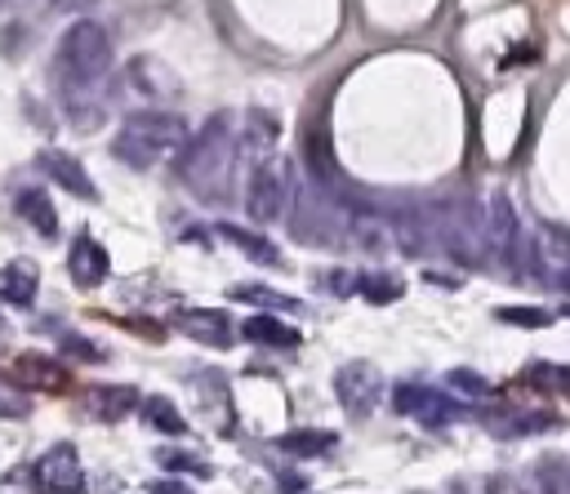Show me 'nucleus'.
I'll use <instances>...</instances> for the list:
<instances>
[{
    "label": "nucleus",
    "instance_id": "nucleus-7",
    "mask_svg": "<svg viewBox=\"0 0 570 494\" xmlns=\"http://www.w3.org/2000/svg\"><path fill=\"white\" fill-rule=\"evenodd\" d=\"M334 396H338L343 414L365 418V414L383 401V374H379V365H370V360H347V365H338V374H334Z\"/></svg>",
    "mask_w": 570,
    "mask_h": 494
},
{
    "label": "nucleus",
    "instance_id": "nucleus-6",
    "mask_svg": "<svg viewBox=\"0 0 570 494\" xmlns=\"http://www.w3.org/2000/svg\"><path fill=\"white\" fill-rule=\"evenodd\" d=\"M392 409L405 414V418H414V423H423V427H432V432L445 427V423H454L463 414V405L454 396L432 392L423 383H396L392 387Z\"/></svg>",
    "mask_w": 570,
    "mask_h": 494
},
{
    "label": "nucleus",
    "instance_id": "nucleus-2",
    "mask_svg": "<svg viewBox=\"0 0 570 494\" xmlns=\"http://www.w3.org/2000/svg\"><path fill=\"white\" fill-rule=\"evenodd\" d=\"M232 156H236V142H232V120L227 116H214L200 125L196 138L183 142V151L174 156L178 160V178L196 191V196H214L223 191L227 174H232Z\"/></svg>",
    "mask_w": 570,
    "mask_h": 494
},
{
    "label": "nucleus",
    "instance_id": "nucleus-10",
    "mask_svg": "<svg viewBox=\"0 0 570 494\" xmlns=\"http://www.w3.org/2000/svg\"><path fill=\"white\" fill-rule=\"evenodd\" d=\"M174 329L196 338V343H205V347H218V352L236 343L232 316L218 312V307H183V312H174Z\"/></svg>",
    "mask_w": 570,
    "mask_h": 494
},
{
    "label": "nucleus",
    "instance_id": "nucleus-5",
    "mask_svg": "<svg viewBox=\"0 0 570 494\" xmlns=\"http://www.w3.org/2000/svg\"><path fill=\"white\" fill-rule=\"evenodd\" d=\"M481 231H485V249L508 267V271H525V245H521V218H517V205L494 191L490 196V209L481 218Z\"/></svg>",
    "mask_w": 570,
    "mask_h": 494
},
{
    "label": "nucleus",
    "instance_id": "nucleus-33",
    "mask_svg": "<svg viewBox=\"0 0 570 494\" xmlns=\"http://www.w3.org/2000/svg\"><path fill=\"white\" fill-rule=\"evenodd\" d=\"M94 0H49V9H62V13H71V9H89Z\"/></svg>",
    "mask_w": 570,
    "mask_h": 494
},
{
    "label": "nucleus",
    "instance_id": "nucleus-28",
    "mask_svg": "<svg viewBox=\"0 0 570 494\" xmlns=\"http://www.w3.org/2000/svg\"><path fill=\"white\" fill-rule=\"evenodd\" d=\"M445 387L459 392V396H476V401L490 396V383H485L476 369H450V374H445Z\"/></svg>",
    "mask_w": 570,
    "mask_h": 494
},
{
    "label": "nucleus",
    "instance_id": "nucleus-24",
    "mask_svg": "<svg viewBox=\"0 0 570 494\" xmlns=\"http://www.w3.org/2000/svg\"><path fill=\"white\" fill-rule=\"evenodd\" d=\"M272 142H276V120H272L267 111H249V125H245V147H249L254 156H263V160H267Z\"/></svg>",
    "mask_w": 570,
    "mask_h": 494
},
{
    "label": "nucleus",
    "instance_id": "nucleus-34",
    "mask_svg": "<svg viewBox=\"0 0 570 494\" xmlns=\"http://www.w3.org/2000/svg\"><path fill=\"white\" fill-rule=\"evenodd\" d=\"M557 285L570 294V254H561V267H557Z\"/></svg>",
    "mask_w": 570,
    "mask_h": 494
},
{
    "label": "nucleus",
    "instance_id": "nucleus-25",
    "mask_svg": "<svg viewBox=\"0 0 570 494\" xmlns=\"http://www.w3.org/2000/svg\"><path fill=\"white\" fill-rule=\"evenodd\" d=\"M156 463L169 467L174 476H214V467L200 454H187V449H156Z\"/></svg>",
    "mask_w": 570,
    "mask_h": 494
},
{
    "label": "nucleus",
    "instance_id": "nucleus-16",
    "mask_svg": "<svg viewBox=\"0 0 570 494\" xmlns=\"http://www.w3.org/2000/svg\"><path fill=\"white\" fill-rule=\"evenodd\" d=\"M85 409H89L94 418H102V423H116V418H125V414H134V409H138V392H134V387H125V383L89 387V392H85Z\"/></svg>",
    "mask_w": 570,
    "mask_h": 494
},
{
    "label": "nucleus",
    "instance_id": "nucleus-4",
    "mask_svg": "<svg viewBox=\"0 0 570 494\" xmlns=\"http://www.w3.org/2000/svg\"><path fill=\"white\" fill-rule=\"evenodd\" d=\"M289 200H294V169L281 156H267L249 174V187H245V214H249V223H281L285 209H289Z\"/></svg>",
    "mask_w": 570,
    "mask_h": 494
},
{
    "label": "nucleus",
    "instance_id": "nucleus-19",
    "mask_svg": "<svg viewBox=\"0 0 570 494\" xmlns=\"http://www.w3.org/2000/svg\"><path fill=\"white\" fill-rule=\"evenodd\" d=\"M138 414L151 432H165V436H183L187 432V418L178 414V405L169 396H142L138 401Z\"/></svg>",
    "mask_w": 570,
    "mask_h": 494
},
{
    "label": "nucleus",
    "instance_id": "nucleus-15",
    "mask_svg": "<svg viewBox=\"0 0 570 494\" xmlns=\"http://www.w3.org/2000/svg\"><path fill=\"white\" fill-rule=\"evenodd\" d=\"M227 245H236L249 263H258V267H285V258H281V249L267 240V236H258V231H249V227H236V223H218L214 227Z\"/></svg>",
    "mask_w": 570,
    "mask_h": 494
},
{
    "label": "nucleus",
    "instance_id": "nucleus-35",
    "mask_svg": "<svg viewBox=\"0 0 570 494\" xmlns=\"http://www.w3.org/2000/svg\"><path fill=\"white\" fill-rule=\"evenodd\" d=\"M13 4H22V0H0V9H13Z\"/></svg>",
    "mask_w": 570,
    "mask_h": 494
},
{
    "label": "nucleus",
    "instance_id": "nucleus-17",
    "mask_svg": "<svg viewBox=\"0 0 570 494\" xmlns=\"http://www.w3.org/2000/svg\"><path fill=\"white\" fill-rule=\"evenodd\" d=\"M36 289H40V271L31 267V263H4L0 267V303H9V307H27V303H36Z\"/></svg>",
    "mask_w": 570,
    "mask_h": 494
},
{
    "label": "nucleus",
    "instance_id": "nucleus-31",
    "mask_svg": "<svg viewBox=\"0 0 570 494\" xmlns=\"http://www.w3.org/2000/svg\"><path fill=\"white\" fill-rule=\"evenodd\" d=\"M62 352H67V356H80L85 365H98V360H102V352H98L89 338H80V334H62Z\"/></svg>",
    "mask_w": 570,
    "mask_h": 494
},
{
    "label": "nucleus",
    "instance_id": "nucleus-18",
    "mask_svg": "<svg viewBox=\"0 0 570 494\" xmlns=\"http://www.w3.org/2000/svg\"><path fill=\"white\" fill-rule=\"evenodd\" d=\"M240 334L249 343H258V347H298V329L285 325V320H276V316H249L240 325Z\"/></svg>",
    "mask_w": 570,
    "mask_h": 494
},
{
    "label": "nucleus",
    "instance_id": "nucleus-22",
    "mask_svg": "<svg viewBox=\"0 0 570 494\" xmlns=\"http://www.w3.org/2000/svg\"><path fill=\"white\" fill-rule=\"evenodd\" d=\"M227 298L249 303V307H267V312H298V303H294L289 294H276V289H267V285H232Z\"/></svg>",
    "mask_w": 570,
    "mask_h": 494
},
{
    "label": "nucleus",
    "instance_id": "nucleus-14",
    "mask_svg": "<svg viewBox=\"0 0 570 494\" xmlns=\"http://www.w3.org/2000/svg\"><path fill=\"white\" fill-rule=\"evenodd\" d=\"M13 209H18V218H22L36 236H45V240L58 236V209H53V200H49L45 187H22V191L13 196Z\"/></svg>",
    "mask_w": 570,
    "mask_h": 494
},
{
    "label": "nucleus",
    "instance_id": "nucleus-23",
    "mask_svg": "<svg viewBox=\"0 0 570 494\" xmlns=\"http://www.w3.org/2000/svg\"><path fill=\"white\" fill-rule=\"evenodd\" d=\"M401 289H405L401 276H392V271H361L356 276V294L370 298V303H396Z\"/></svg>",
    "mask_w": 570,
    "mask_h": 494
},
{
    "label": "nucleus",
    "instance_id": "nucleus-8",
    "mask_svg": "<svg viewBox=\"0 0 570 494\" xmlns=\"http://www.w3.org/2000/svg\"><path fill=\"white\" fill-rule=\"evenodd\" d=\"M31 472H36L40 494H80V490H85L80 454H76V445H67V441L49 445V449L31 463Z\"/></svg>",
    "mask_w": 570,
    "mask_h": 494
},
{
    "label": "nucleus",
    "instance_id": "nucleus-21",
    "mask_svg": "<svg viewBox=\"0 0 570 494\" xmlns=\"http://www.w3.org/2000/svg\"><path fill=\"white\" fill-rule=\"evenodd\" d=\"M566 485H570V458L543 454L534 463V472H530V490L534 494H566Z\"/></svg>",
    "mask_w": 570,
    "mask_h": 494
},
{
    "label": "nucleus",
    "instance_id": "nucleus-36",
    "mask_svg": "<svg viewBox=\"0 0 570 494\" xmlns=\"http://www.w3.org/2000/svg\"><path fill=\"white\" fill-rule=\"evenodd\" d=\"M566 494H570V485H566Z\"/></svg>",
    "mask_w": 570,
    "mask_h": 494
},
{
    "label": "nucleus",
    "instance_id": "nucleus-3",
    "mask_svg": "<svg viewBox=\"0 0 570 494\" xmlns=\"http://www.w3.org/2000/svg\"><path fill=\"white\" fill-rule=\"evenodd\" d=\"M111 67V36L102 22L94 18H80L62 31L58 40V76L67 85V93H80V89H94Z\"/></svg>",
    "mask_w": 570,
    "mask_h": 494
},
{
    "label": "nucleus",
    "instance_id": "nucleus-11",
    "mask_svg": "<svg viewBox=\"0 0 570 494\" xmlns=\"http://www.w3.org/2000/svg\"><path fill=\"white\" fill-rule=\"evenodd\" d=\"M107 267H111V258H107V249H102L94 236H76V240H71V254H67V276H71L80 289L102 285V280H107Z\"/></svg>",
    "mask_w": 570,
    "mask_h": 494
},
{
    "label": "nucleus",
    "instance_id": "nucleus-32",
    "mask_svg": "<svg viewBox=\"0 0 570 494\" xmlns=\"http://www.w3.org/2000/svg\"><path fill=\"white\" fill-rule=\"evenodd\" d=\"M147 494H191L183 481H174V476H160V481H151L147 485Z\"/></svg>",
    "mask_w": 570,
    "mask_h": 494
},
{
    "label": "nucleus",
    "instance_id": "nucleus-20",
    "mask_svg": "<svg viewBox=\"0 0 570 494\" xmlns=\"http://www.w3.org/2000/svg\"><path fill=\"white\" fill-rule=\"evenodd\" d=\"M334 432H321V427H298V432H285V436H276V445L285 449V454H294V458H316V454H325V449H334Z\"/></svg>",
    "mask_w": 570,
    "mask_h": 494
},
{
    "label": "nucleus",
    "instance_id": "nucleus-1",
    "mask_svg": "<svg viewBox=\"0 0 570 494\" xmlns=\"http://www.w3.org/2000/svg\"><path fill=\"white\" fill-rule=\"evenodd\" d=\"M183 142H187V120L178 111L147 107V111L125 116V125L111 138V156L120 165H129V169H151V165L178 156Z\"/></svg>",
    "mask_w": 570,
    "mask_h": 494
},
{
    "label": "nucleus",
    "instance_id": "nucleus-12",
    "mask_svg": "<svg viewBox=\"0 0 570 494\" xmlns=\"http://www.w3.org/2000/svg\"><path fill=\"white\" fill-rule=\"evenodd\" d=\"M13 374L22 378V387H36V392H67L71 387V374L62 360L45 356V352H22Z\"/></svg>",
    "mask_w": 570,
    "mask_h": 494
},
{
    "label": "nucleus",
    "instance_id": "nucleus-30",
    "mask_svg": "<svg viewBox=\"0 0 570 494\" xmlns=\"http://www.w3.org/2000/svg\"><path fill=\"white\" fill-rule=\"evenodd\" d=\"M40 485H36V472L22 463V467H13L4 481H0V494H36Z\"/></svg>",
    "mask_w": 570,
    "mask_h": 494
},
{
    "label": "nucleus",
    "instance_id": "nucleus-26",
    "mask_svg": "<svg viewBox=\"0 0 570 494\" xmlns=\"http://www.w3.org/2000/svg\"><path fill=\"white\" fill-rule=\"evenodd\" d=\"M31 414V396L22 383H13L9 374H0V418H27Z\"/></svg>",
    "mask_w": 570,
    "mask_h": 494
},
{
    "label": "nucleus",
    "instance_id": "nucleus-9",
    "mask_svg": "<svg viewBox=\"0 0 570 494\" xmlns=\"http://www.w3.org/2000/svg\"><path fill=\"white\" fill-rule=\"evenodd\" d=\"M36 169H40L49 182H58L62 191H71L76 200H98V187H94L89 169H85L71 151H62V147H40V151H36Z\"/></svg>",
    "mask_w": 570,
    "mask_h": 494
},
{
    "label": "nucleus",
    "instance_id": "nucleus-27",
    "mask_svg": "<svg viewBox=\"0 0 570 494\" xmlns=\"http://www.w3.org/2000/svg\"><path fill=\"white\" fill-rule=\"evenodd\" d=\"M494 320L517 325V329H543V325H552V316H548L543 307H499Z\"/></svg>",
    "mask_w": 570,
    "mask_h": 494
},
{
    "label": "nucleus",
    "instance_id": "nucleus-29",
    "mask_svg": "<svg viewBox=\"0 0 570 494\" xmlns=\"http://www.w3.org/2000/svg\"><path fill=\"white\" fill-rule=\"evenodd\" d=\"M316 285H325L334 298H347V294H356V271H347V267H325V271H316Z\"/></svg>",
    "mask_w": 570,
    "mask_h": 494
},
{
    "label": "nucleus",
    "instance_id": "nucleus-13",
    "mask_svg": "<svg viewBox=\"0 0 570 494\" xmlns=\"http://www.w3.org/2000/svg\"><path fill=\"white\" fill-rule=\"evenodd\" d=\"M481 423L494 436H534V432L552 427L557 418L548 409H512V405H499V409H481Z\"/></svg>",
    "mask_w": 570,
    "mask_h": 494
}]
</instances>
